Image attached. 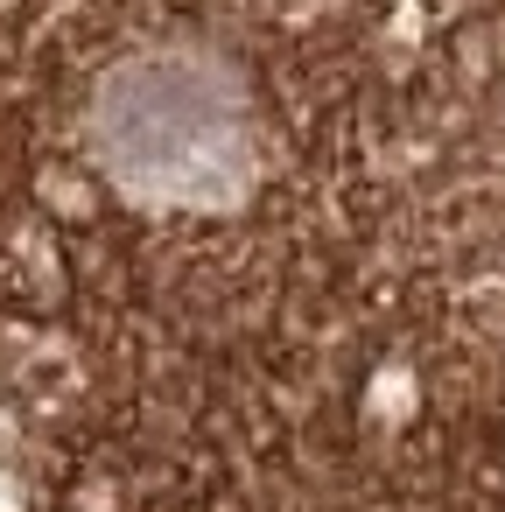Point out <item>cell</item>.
Masks as SVG:
<instances>
[{
	"label": "cell",
	"mask_w": 505,
	"mask_h": 512,
	"mask_svg": "<svg viewBox=\"0 0 505 512\" xmlns=\"http://www.w3.org/2000/svg\"><path fill=\"white\" fill-rule=\"evenodd\" d=\"M106 127H113L120 176H134L162 197L218 190L204 155L239 169V106L218 92L211 71H190V64H148V71L120 78Z\"/></svg>",
	"instance_id": "6da1fadb"
}]
</instances>
